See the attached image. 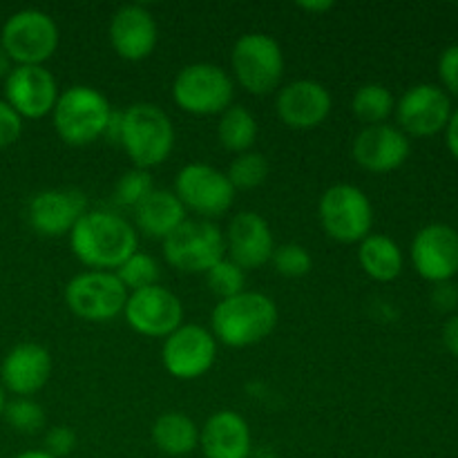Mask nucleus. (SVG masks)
I'll use <instances>...</instances> for the list:
<instances>
[{"mask_svg": "<svg viewBox=\"0 0 458 458\" xmlns=\"http://www.w3.org/2000/svg\"><path fill=\"white\" fill-rule=\"evenodd\" d=\"M70 246L89 271H116L139 250V233L121 215L88 210L70 233Z\"/></svg>", "mask_w": 458, "mask_h": 458, "instance_id": "f257e3e1", "label": "nucleus"}, {"mask_svg": "<svg viewBox=\"0 0 458 458\" xmlns=\"http://www.w3.org/2000/svg\"><path fill=\"white\" fill-rule=\"evenodd\" d=\"M114 134L134 168L161 165L174 148V125L155 103H132L121 114H112L107 134Z\"/></svg>", "mask_w": 458, "mask_h": 458, "instance_id": "f03ea898", "label": "nucleus"}, {"mask_svg": "<svg viewBox=\"0 0 458 458\" xmlns=\"http://www.w3.org/2000/svg\"><path fill=\"white\" fill-rule=\"evenodd\" d=\"M277 304L259 291L246 289L215 304L210 334L224 347L246 349L267 340L277 327Z\"/></svg>", "mask_w": 458, "mask_h": 458, "instance_id": "7ed1b4c3", "label": "nucleus"}, {"mask_svg": "<svg viewBox=\"0 0 458 458\" xmlns=\"http://www.w3.org/2000/svg\"><path fill=\"white\" fill-rule=\"evenodd\" d=\"M114 110L103 92L92 85H72L58 94L52 123L58 139L72 148H83L107 134Z\"/></svg>", "mask_w": 458, "mask_h": 458, "instance_id": "20e7f679", "label": "nucleus"}, {"mask_svg": "<svg viewBox=\"0 0 458 458\" xmlns=\"http://www.w3.org/2000/svg\"><path fill=\"white\" fill-rule=\"evenodd\" d=\"M231 67L237 83L253 97L280 89L284 79V52L273 36L250 31L233 45Z\"/></svg>", "mask_w": 458, "mask_h": 458, "instance_id": "39448f33", "label": "nucleus"}, {"mask_svg": "<svg viewBox=\"0 0 458 458\" xmlns=\"http://www.w3.org/2000/svg\"><path fill=\"white\" fill-rule=\"evenodd\" d=\"M235 83L224 67L215 63H191L173 81V101L192 116L222 114L233 106Z\"/></svg>", "mask_w": 458, "mask_h": 458, "instance_id": "423d86ee", "label": "nucleus"}, {"mask_svg": "<svg viewBox=\"0 0 458 458\" xmlns=\"http://www.w3.org/2000/svg\"><path fill=\"white\" fill-rule=\"evenodd\" d=\"M322 231L340 244H360L374 226V206L367 192L353 183H335L318 201Z\"/></svg>", "mask_w": 458, "mask_h": 458, "instance_id": "0eeeda50", "label": "nucleus"}, {"mask_svg": "<svg viewBox=\"0 0 458 458\" xmlns=\"http://www.w3.org/2000/svg\"><path fill=\"white\" fill-rule=\"evenodd\" d=\"M61 31L56 21L40 9H21L4 21L0 47L16 65H45L56 54Z\"/></svg>", "mask_w": 458, "mask_h": 458, "instance_id": "6e6552de", "label": "nucleus"}, {"mask_svg": "<svg viewBox=\"0 0 458 458\" xmlns=\"http://www.w3.org/2000/svg\"><path fill=\"white\" fill-rule=\"evenodd\" d=\"M164 258L182 273H208L219 259L226 258V237L208 219H186L164 240Z\"/></svg>", "mask_w": 458, "mask_h": 458, "instance_id": "1a4fd4ad", "label": "nucleus"}, {"mask_svg": "<svg viewBox=\"0 0 458 458\" xmlns=\"http://www.w3.org/2000/svg\"><path fill=\"white\" fill-rule=\"evenodd\" d=\"M128 302V289L114 271H83L65 286V304L85 322H107L121 316Z\"/></svg>", "mask_w": 458, "mask_h": 458, "instance_id": "9d476101", "label": "nucleus"}, {"mask_svg": "<svg viewBox=\"0 0 458 458\" xmlns=\"http://www.w3.org/2000/svg\"><path fill=\"white\" fill-rule=\"evenodd\" d=\"M173 192L179 197L183 208L208 222L228 213L235 201V188L228 182L226 173L208 164L183 165L174 179Z\"/></svg>", "mask_w": 458, "mask_h": 458, "instance_id": "9b49d317", "label": "nucleus"}, {"mask_svg": "<svg viewBox=\"0 0 458 458\" xmlns=\"http://www.w3.org/2000/svg\"><path fill=\"white\" fill-rule=\"evenodd\" d=\"M217 340L201 325H182L161 347L164 369L177 380H197L213 369L217 360Z\"/></svg>", "mask_w": 458, "mask_h": 458, "instance_id": "f8f14e48", "label": "nucleus"}, {"mask_svg": "<svg viewBox=\"0 0 458 458\" xmlns=\"http://www.w3.org/2000/svg\"><path fill=\"white\" fill-rule=\"evenodd\" d=\"M123 318L143 338H168L183 325V304L173 291L155 284L128 293Z\"/></svg>", "mask_w": 458, "mask_h": 458, "instance_id": "ddd939ff", "label": "nucleus"}, {"mask_svg": "<svg viewBox=\"0 0 458 458\" xmlns=\"http://www.w3.org/2000/svg\"><path fill=\"white\" fill-rule=\"evenodd\" d=\"M398 130L411 137H434L447 128L452 116L450 94L434 83H419L396 101Z\"/></svg>", "mask_w": 458, "mask_h": 458, "instance_id": "4468645a", "label": "nucleus"}, {"mask_svg": "<svg viewBox=\"0 0 458 458\" xmlns=\"http://www.w3.org/2000/svg\"><path fill=\"white\" fill-rule=\"evenodd\" d=\"M56 79L45 65H16L4 79V101L21 119H43L58 101Z\"/></svg>", "mask_w": 458, "mask_h": 458, "instance_id": "2eb2a0df", "label": "nucleus"}, {"mask_svg": "<svg viewBox=\"0 0 458 458\" xmlns=\"http://www.w3.org/2000/svg\"><path fill=\"white\" fill-rule=\"evenodd\" d=\"M88 213V197L79 188H47L36 192L27 206L30 226L43 237L70 235Z\"/></svg>", "mask_w": 458, "mask_h": 458, "instance_id": "dca6fc26", "label": "nucleus"}, {"mask_svg": "<svg viewBox=\"0 0 458 458\" xmlns=\"http://www.w3.org/2000/svg\"><path fill=\"white\" fill-rule=\"evenodd\" d=\"M411 264L423 280L443 284L458 273V231L447 224L423 226L411 240Z\"/></svg>", "mask_w": 458, "mask_h": 458, "instance_id": "f3484780", "label": "nucleus"}, {"mask_svg": "<svg viewBox=\"0 0 458 458\" xmlns=\"http://www.w3.org/2000/svg\"><path fill=\"white\" fill-rule=\"evenodd\" d=\"M411 143L396 125H367L356 134L352 157L362 170L374 174L394 173L410 159Z\"/></svg>", "mask_w": 458, "mask_h": 458, "instance_id": "a211bd4d", "label": "nucleus"}, {"mask_svg": "<svg viewBox=\"0 0 458 458\" xmlns=\"http://www.w3.org/2000/svg\"><path fill=\"white\" fill-rule=\"evenodd\" d=\"M334 98L322 83L313 79H298L277 89V119L291 130H313L331 114Z\"/></svg>", "mask_w": 458, "mask_h": 458, "instance_id": "6ab92c4d", "label": "nucleus"}, {"mask_svg": "<svg viewBox=\"0 0 458 458\" xmlns=\"http://www.w3.org/2000/svg\"><path fill=\"white\" fill-rule=\"evenodd\" d=\"M226 237V258L233 259L244 271H255L271 262L276 240L267 219L255 210L237 213L228 224Z\"/></svg>", "mask_w": 458, "mask_h": 458, "instance_id": "aec40b11", "label": "nucleus"}, {"mask_svg": "<svg viewBox=\"0 0 458 458\" xmlns=\"http://www.w3.org/2000/svg\"><path fill=\"white\" fill-rule=\"evenodd\" d=\"M159 43V27L155 16L143 4H123L112 13L110 45L123 61H146Z\"/></svg>", "mask_w": 458, "mask_h": 458, "instance_id": "412c9836", "label": "nucleus"}, {"mask_svg": "<svg viewBox=\"0 0 458 458\" xmlns=\"http://www.w3.org/2000/svg\"><path fill=\"white\" fill-rule=\"evenodd\" d=\"M52 376V356L38 343H21L4 356L0 365L3 387L16 398H31L40 392Z\"/></svg>", "mask_w": 458, "mask_h": 458, "instance_id": "4be33fe9", "label": "nucleus"}, {"mask_svg": "<svg viewBox=\"0 0 458 458\" xmlns=\"http://www.w3.org/2000/svg\"><path fill=\"white\" fill-rule=\"evenodd\" d=\"M199 450L204 458H250L253 437L240 411L219 410L199 428Z\"/></svg>", "mask_w": 458, "mask_h": 458, "instance_id": "5701e85b", "label": "nucleus"}, {"mask_svg": "<svg viewBox=\"0 0 458 458\" xmlns=\"http://www.w3.org/2000/svg\"><path fill=\"white\" fill-rule=\"evenodd\" d=\"M188 210L179 201L173 191L155 188L141 204L134 208V222L137 228L150 240H161L173 235L183 222H186Z\"/></svg>", "mask_w": 458, "mask_h": 458, "instance_id": "b1692460", "label": "nucleus"}, {"mask_svg": "<svg viewBox=\"0 0 458 458\" xmlns=\"http://www.w3.org/2000/svg\"><path fill=\"white\" fill-rule=\"evenodd\" d=\"M358 262L365 276L376 282H392L403 273V250L392 237L383 233H369L358 244Z\"/></svg>", "mask_w": 458, "mask_h": 458, "instance_id": "393cba45", "label": "nucleus"}, {"mask_svg": "<svg viewBox=\"0 0 458 458\" xmlns=\"http://www.w3.org/2000/svg\"><path fill=\"white\" fill-rule=\"evenodd\" d=\"M152 443L165 456H188L199 447V428L183 411H165L152 423Z\"/></svg>", "mask_w": 458, "mask_h": 458, "instance_id": "a878e982", "label": "nucleus"}, {"mask_svg": "<svg viewBox=\"0 0 458 458\" xmlns=\"http://www.w3.org/2000/svg\"><path fill=\"white\" fill-rule=\"evenodd\" d=\"M258 119L244 106H231L219 114L217 137L224 150L233 152V155L250 152L258 143Z\"/></svg>", "mask_w": 458, "mask_h": 458, "instance_id": "bb28decb", "label": "nucleus"}, {"mask_svg": "<svg viewBox=\"0 0 458 458\" xmlns=\"http://www.w3.org/2000/svg\"><path fill=\"white\" fill-rule=\"evenodd\" d=\"M396 98L392 89L383 83H365L353 92L352 97V112L360 123L380 125L387 123L389 116L394 114Z\"/></svg>", "mask_w": 458, "mask_h": 458, "instance_id": "cd10ccee", "label": "nucleus"}, {"mask_svg": "<svg viewBox=\"0 0 458 458\" xmlns=\"http://www.w3.org/2000/svg\"><path fill=\"white\" fill-rule=\"evenodd\" d=\"M231 186L237 191H255V188L262 186L268 177V161L267 157L259 155V152H242L235 155V159L231 161L226 173Z\"/></svg>", "mask_w": 458, "mask_h": 458, "instance_id": "c85d7f7f", "label": "nucleus"}, {"mask_svg": "<svg viewBox=\"0 0 458 458\" xmlns=\"http://www.w3.org/2000/svg\"><path fill=\"white\" fill-rule=\"evenodd\" d=\"M116 277L121 280V284L128 289V293L139 289H148V286L159 284L161 268L152 255L141 253V250H134L119 268H116Z\"/></svg>", "mask_w": 458, "mask_h": 458, "instance_id": "c756f323", "label": "nucleus"}, {"mask_svg": "<svg viewBox=\"0 0 458 458\" xmlns=\"http://www.w3.org/2000/svg\"><path fill=\"white\" fill-rule=\"evenodd\" d=\"M204 276L208 289L213 291L219 300L233 298V295L246 291V271L237 267V264L228 258L219 259V262L215 264L208 273H204Z\"/></svg>", "mask_w": 458, "mask_h": 458, "instance_id": "7c9ffc66", "label": "nucleus"}, {"mask_svg": "<svg viewBox=\"0 0 458 458\" xmlns=\"http://www.w3.org/2000/svg\"><path fill=\"white\" fill-rule=\"evenodd\" d=\"M155 191L150 170L132 168L121 174L114 183V201L123 208H137L150 192Z\"/></svg>", "mask_w": 458, "mask_h": 458, "instance_id": "2f4dec72", "label": "nucleus"}, {"mask_svg": "<svg viewBox=\"0 0 458 458\" xmlns=\"http://www.w3.org/2000/svg\"><path fill=\"white\" fill-rule=\"evenodd\" d=\"M4 420L21 434H36L45 428V410L34 398H13L3 410Z\"/></svg>", "mask_w": 458, "mask_h": 458, "instance_id": "473e14b6", "label": "nucleus"}, {"mask_svg": "<svg viewBox=\"0 0 458 458\" xmlns=\"http://www.w3.org/2000/svg\"><path fill=\"white\" fill-rule=\"evenodd\" d=\"M271 264L280 276L295 280V277H304L311 273L313 258L304 246L282 244V246H276V250H273Z\"/></svg>", "mask_w": 458, "mask_h": 458, "instance_id": "72a5a7b5", "label": "nucleus"}, {"mask_svg": "<svg viewBox=\"0 0 458 458\" xmlns=\"http://www.w3.org/2000/svg\"><path fill=\"white\" fill-rule=\"evenodd\" d=\"M76 450V432L67 425H56L45 434V452L54 458L70 456Z\"/></svg>", "mask_w": 458, "mask_h": 458, "instance_id": "f704fd0d", "label": "nucleus"}, {"mask_svg": "<svg viewBox=\"0 0 458 458\" xmlns=\"http://www.w3.org/2000/svg\"><path fill=\"white\" fill-rule=\"evenodd\" d=\"M22 134V119L9 107L4 98H0V150L13 146Z\"/></svg>", "mask_w": 458, "mask_h": 458, "instance_id": "c9c22d12", "label": "nucleus"}, {"mask_svg": "<svg viewBox=\"0 0 458 458\" xmlns=\"http://www.w3.org/2000/svg\"><path fill=\"white\" fill-rule=\"evenodd\" d=\"M438 76L450 94L458 97V45H452L438 58Z\"/></svg>", "mask_w": 458, "mask_h": 458, "instance_id": "e433bc0d", "label": "nucleus"}, {"mask_svg": "<svg viewBox=\"0 0 458 458\" xmlns=\"http://www.w3.org/2000/svg\"><path fill=\"white\" fill-rule=\"evenodd\" d=\"M432 300L438 309H445L447 311V309H454L458 304V291L450 282H443V284H437Z\"/></svg>", "mask_w": 458, "mask_h": 458, "instance_id": "4c0bfd02", "label": "nucleus"}, {"mask_svg": "<svg viewBox=\"0 0 458 458\" xmlns=\"http://www.w3.org/2000/svg\"><path fill=\"white\" fill-rule=\"evenodd\" d=\"M443 343H445L447 352L458 356V313L445 322V329H443Z\"/></svg>", "mask_w": 458, "mask_h": 458, "instance_id": "58836bf2", "label": "nucleus"}, {"mask_svg": "<svg viewBox=\"0 0 458 458\" xmlns=\"http://www.w3.org/2000/svg\"><path fill=\"white\" fill-rule=\"evenodd\" d=\"M445 141H447V150H450L452 157L458 161V107L456 110H452L450 121H447Z\"/></svg>", "mask_w": 458, "mask_h": 458, "instance_id": "ea45409f", "label": "nucleus"}, {"mask_svg": "<svg viewBox=\"0 0 458 458\" xmlns=\"http://www.w3.org/2000/svg\"><path fill=\"white\" fill-rule=\"evenodd\" d=\"M298 9L320 16V13L331 12V9H334V3H331V0H298Z\"/></svg>", "mask_w": 458, "mask_h": 458, "instance_id": "a19ab883", "label": "nucleus"}, {"mask_svg": "<svg viewBox=\"0 0 458 458\" xmlns=\"http://www.w3.org/2000/svg\"><path fill=\"white\" fill-rule=\"evenodd\" d=\"M9 72H12V58H9L7 52L0 47V79H7Z\"/></svg>", "mask_w": 458, "mask_h": 458, "instance_id": "79ce46f5", "label": "nucleus"}, {"mask_svg": "<svg viewBox=\"0 0 458 458\" xmlns=\"http://www.w3.org/2000/svg\"><path fill=\"white\" fill-rule=\"evenodd\" d=\"M13 458H54V456L47 454L45 450H27V452H22V454H18Z\"/></svg>", "mask_w": 458, "mask_h": 458, "instance_id": "37998d69", "label": "nucleus"}, {"mask_svg": "<svg viewBox=\"0 0 458 458\" xmlns=\"http://www.w3.org/2000/svg\"><path fill=\"white\" fill-rule=\"evenodd\" d=\"M4 405H7V401H4V389H3V385H0V416H3Z\"/></svg>", "mask_w": 458, "mask_h": 458, "instance_id": "c03bdc74", "label": "nucleus"}]
</instances>
